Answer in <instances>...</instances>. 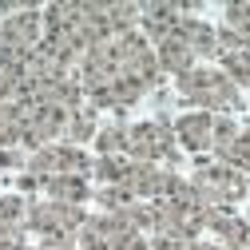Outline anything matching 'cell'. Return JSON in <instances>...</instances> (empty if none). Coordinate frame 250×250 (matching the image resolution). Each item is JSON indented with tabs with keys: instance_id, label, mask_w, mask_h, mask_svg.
I'll use <instances>...</instances> for the list:
<instances>
[{
	"instance_id": "cell-22",
	"label": "cell",
	"mask_w": 250,
	"mask_h": 250,
	"mask_svg": "<svg viewBox=\"0 0 250 250\" xmlns=\"http://www.w3.org/2000/svg\"><path fill=\"white\" fill-rule=\"evenodd\" d=\"M234 135H238V123L227 119V115H214V155L227 151V147L234 143Z\"/></svg>"
},
{
	"instance_id": "cell-3",
	"label": "cell",
	"mask_w": 250,
	"mask_h": 250,
	"mask_svg": "<svg viewBox=\"0 0 250 250\" xmlns=\"http://www.w3.org/2000/svg\"><path fill=\"white\" fill-rule=\"evenodd\" d=\"M83 223H87L83 207L52 203V199H44V203H28V214H24V227L36 230L40 242H44V238H76Z\"/></svg>"
},
{
	"instance_id": "cell-18",
	"label": "cell",
	"mask_w": 250,
	"mask_h": 250,
	"mask_svg": "<svg viewBox=\"0 0 250 250\" xmlns=\"http://www.w3.org/2000/svg\"><path fill=\"white\" fill-rule=\"evenodd\" d=\"M96 151L100 155H123V159H127V127L115 123V127L96 131Z\"/></svg>"
},
{
	"instance_id": "cell-21",
	"label": "cell",
	"mask_w": 250,
	"mask_h": 250,
	"mask_svg": "<svg viewBox=\"0 0 250 250\" xmlns=\"http://www.w3.org/2000/svg\"><path fill=\"white\" fill-rule=\"evenodd\" d=\"M227 28L250 40V0H238V4H227Z\"/></svg>"
},
{
	"instance_id": "cell-14",
	"label": "cell",
	"mask_w": 250,
	"mask_h": 250,
	"mask_svg": "<svg viewBox=\"0 0 250 250\" xmlns=\"http://www.w3.org/2000/svg\"><path fill=\"white\" fill-rule=\"evenodd\" d=\"M155 64H159V72H167V76H187V72H191L195 68V56L191 52H187L179 40H175V32L163 40V44H155Z\"/></svg>"
},
{
	"instance_id": "cell-10",
	"label": "cell",
	"mask_w": 250,
	"mask_h": 250,
	"mask_svg": "<svg viewBox=\"0 0 250 250\" xmlns=\"http://www.w3.org/2000/svg\"><path fill=\"white\" fill-rule=\"evenodd\" d=\"M183 20V4H139V32L143 40L151 44H163L171 32H175V24Z\"/></svg>"
},
{
	"instance_id": "cell-9",
	"label": "cell",
	"mask_w": 250,
	"mask_h": 250,
	"mask_svg": "<svg viewBox=\"0 0 250 250\" xmlns=\"http://www.w3.org/2000/svg\"><path fill=\"white\" fill-rule=\"evenodd\" d=\"M175 143H183L187 151H214V115L210 111H191V115H179L175 119Z\"/></svg>"
},
{
	"instance_id": "cell-8",
	"label": "cell",
	"mask_w": 250,
	"mask_h": 250,
	"mask_svg": "<svg viewBox=\"0 0 250 250\" xmlns=\"http://www.w3.org/2000/svg\"><path fill=\"white\" fill-rule=\"evenodd\" d=\"M214 56L223 60V72L230 76L234 87H250V40L230 32V28H218L214 32Z\"/></svg>"
},
{
	"instance_id": "cell-4",
	"label": "cell",
	"mask_w": 250,
	"mask_h": 250,
	"mask_svg": "<svg viewBox=\"0 0 250 250\" xmlns=\"http://www.w3.org/2000/svg\"><path fill=\"white\" fill-rule=\"evenodd\" d=\"M191 183L203 191V199H207L210 207H234V203L246 195V187H250L246 175H238V171L227 167L223 159H199Z\"/></svg>"
},
{
	"instance_id": "cell-20",
	"label": "cell",
	"mask_w": 250,
	"mask_h": 250,
	"mask_svg": "<svg viewBox=\"0 0 250 250\" xmlns=\"http://www.w3.org/2000/svg\"><path fill=\"white\" fill-rule=\"evenodd\" d=\"M24 214H28V203L20 195H0V227L20 230L24 227Z\"/></svg>"
},
{
	"instance_id": "cell-19",
	"label": "cell",
	"mask_w": 250,
	"mask_h": 250,
	"mask_svg": "<svg viewBox=\"0 0 250 250\" xmlns=\"http://www.w3.org/2000/svg\"><path fill=\"white\" fill-rule=\"evenodd\" d=\"M96 199H100V207H104L107 214H127V210L139 203V199L127 191V187H104V191H100Z\"/></svg>"
},
{
	"instance_id": "cell-11",
	"label": "cell",
	"mask_w": 250,
	"mask_h": 250,
	"mask_svg": "<svg viewBox=\"0 0 250 250\" xmlns=\"http://www.w3.org/2000/svg\"><path fill=\"white\" fill-rule=\"evenodd\" d=\"M214 32H218V28H210L207 20H199V16H183L179 24H175V40L187 48V52H191L195 60L199 56H214Z\"/></svg>"
},
{
	"instance_id": "cell-23",
	"label": "cell",
	"mask_w": 250,
	"mask_h": 250,
	"mask_svg": "<svg viewBox=\"0 0 250 250\" xmlns=\"http://www.w3.org/2000/svg\"><path fill=\"white\" fill-rule=\"evenodd\" d=\"M147 250H187V238H179V234H151Z\"/></svg>"
},
{
	"instance_id": "cell-12",
	"label": "cell",
	"mask_w": 250,
	"mask_h": 250,
	"mask_svg": "<svg viewBox=\"0 0 250 250\" xmlns=\"http://www.w3.org/2000/svg\"><path fill=\"white\" fill-rule=\"evenodd\" d=\"M40 187L48 191L52 203H68V207H83L91 199V187L83 175H48V179H40Z\"/></svg>"
},
{
	"instance_id": "cell-1",
	"label": "cell",
	"mask_w": 250,
	"mask_h": 250,
	"mask_svg": "<svg viewBox=\"0 0 250 250\" xmlns=\"http://www.w3.org/2000/svg\"><path fill=\"white\" fill-rule=\"evenodd\" d=\"M179 96L187 104H199L203 111H238L242 96L230 83V76L223 68H191L187 76H179Z\"/></svg>"
},
{
	"instance_id": "cell-15",
	"label": "cell",
	"mask_w": 250,
	"mask_h": 250,
	"mask_svg": "<svg viewBox=\"0 0 250 250\" xmlns=\"http://www.w3.org/2000/svg\"><path fill=\"white\" fill-rule=\"evenodd\" d=\"M87 139H96V111H91V107H76V111L68 115L64 143H72V147H83Z\"/></svg>"
},
{
	"instance_id": "cell-16",
	"label": "cell",
	"mask_w": 250,
	"mask_h": 250,
	"mask_svg": "<svg viewBox=\"0 0 250 250\" xmlns=\"http://www.w3.org/2000/svg\"><path fill=\"white\" fill-rule=\"evenodd\" d=\"M218 159H223L227 167H234L238 175H246V179H250V127H238L234 143H230L227 151H218Z\"/></svg>"
},
{
	"instance_id": "cell-2",
	"label": "cell",
	"mask_w": 250,
	"mask_h": 250,
	"mask_svg": "<svg viewBox=\"0 0 250 250\" xmlns=\"http://www.w3.org/2000/svg\"><path fill=\"white\" fill-rule=\"evenodd\" d=\"M80 250H147V234L135 230L123 214H87V223L76 234Z\"/></svg>"
},
{
	"instance_id": "cell-7",
	"label": "cell",
	"mask_w": 250,
	"mask_h": 250,
	"mask_svg": "<svg viewBox=\"0 0 250 250\" xmlns=\"http://www.w3.org/2000/svg\"><path fill=\"white\" fill-rule=\"evenodd\" d=\"M44 40V16L40 8H20L0 24V48H16V52H36Z\"/></svg>"
},
{
	"instance_id": "cell-5",
	"label": "cell",
	"mask_w": 250,
	"mask_h": 250,
	"mask_svg": "<svg viewBox=\"0 0 250 250\" xmlns=\"http://www.w3.org/2000/svg\"><path fill=\"white\" fill-rule=\"evenodd\" d=\"M175 131L163 119H143L135 127H127V159L135 163H159V159H175Z\"/></svg>"
},
{
	"instance_id": "cell-17",
	"label": "cell",
	"mask_w": 250,
	"mask_h": 250,
	"mask_svg": "<svg viewBox=\"0 0 250 250\" xmlns=\"http://www.w3.org/2000/svg\"><path fill=\"white\" fill-rule=\"evenodd\" d=\"M107 8V24L115 36H127L139 28V4H104Z\"/></svg>"
},
{
	"instance_id": "cell-24",
	"label": "cell",
	"mask_w": 250,
	"mask_h": 250,
	"mask_svg": "<svg viewBox=\"0 0 250 250\" xmlns=\"http://www.w3.org/2000/svg\"><path fill=\"white\" fill-rule=\"evenodd\" d=\"M16 163H20V155H16L12 147H8V151H0V167H16Z\"/></svg>"
},
{
	"instance_id": "cell-13",
	"label": "cell",
	"mask_w": 250,
	"mask_h": 250,
	"mask_svg": "<svg viewBox=\"0 0 250 250\" xmlns=\"http://www.w3.org/2000/svg\"><path fill=\"white\" fill-rule=\"evenodd\" d=\"M143 96V87L135 83V80H127V76H115V80H107L104 87H96V91H87V100L96 104V107H131L135 100Z\"/></svg>"
},
{
	"instance_id": "cell-6",
	"label": "cell",
	"mask_w": 250,
	"mask_h": 250,
	"mask_svg": "<svg viewBox=\"0 0 250 250\" xmlns=\"http://www.w3.org/2000/svg\"><path fill=\"white\" fill-rule=\"evenodd\" d=\"M28 175L32 179H48V175H91V155L83 147L72 143H52L28 155Z\"/></svg>"
}]
</instances>
